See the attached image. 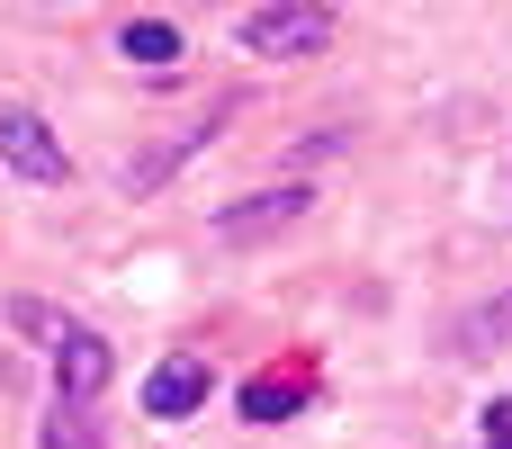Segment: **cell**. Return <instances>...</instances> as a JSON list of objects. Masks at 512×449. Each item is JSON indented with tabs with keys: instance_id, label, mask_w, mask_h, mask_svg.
Here are the masks:
<instances>
[{
	"instance_id": "obj_1",
	"label": "cell",
	"mask_w": 512,
	"mask_h": 449,
	"mask_svg": "<svg viewBox=\"0 0 512 449\" xmlns=\"http://www.w3.org/2000/svg\"><path fill=\"white\" fill-rule=\"evenodd\" d=\"M333 0H270V9H252L243 18V54H261V63H315V54H333Z\"/></svg>"
},
{
	"instance_id": "obj_2",
	"label": "cell",
	"mask_w": 512,
	"mask_h": 449,
	"mask_svg": "<svg viewBox=\"0 0 512 449\" xmlns=\"http://www.w3.org/2000/svg\"><path fill=\"white\" fill-rule=\"evenodd\" d=\"M0 162H9L18 180H36V189H63V171H72V162H63V135H54L36 108H18V99L0 108Z\"/></svg>"
},
{
	"instance_id": "obj_3",
	"label": "cell",
	"mask_w": 512,
	"mask_h": 449,
	"mask_svg": "<svg viewBox=\"0 0 512 449\" xmlns=\"http://www.w3.org/2000/svg\"><path fill=\"white\" fill-rule=\"evenodd\" d=\"M306 207H315V189H306V180H279V189H252V198L216 207V243H261V234H288V225H297Z\"/></svg>"
},
{
	"instance_id": "obj_4",
	"label": "cell",
	"mask_w": 512,
	"mask_h": 449,
	"mask_svg": "<svg viewBox=\"0 0 512 449\" xmlns=\"http://www.w3.org/2000/svg\"><path fill=\"white\" fill-rule=\"evenodd\" d=\"M108 378H117V351H108V333H90V324H63V333H54V396L90 405Z\"/></svg>"
},
{
	"instance_id": "obj_5",
	"label": "cell",
	"mask_w": 512,
	"mask_h": 449,
	"mask_svg": "<svg viewBox=\"0 0 512 449\" xmlns=\"http://www.w3.org/2000/svg\"><path fill=\"white\" fill-rule=\"evenodd\" d=\"M198 144H216V117H198V126H171V135H153L144 153H126V162H117V189H126V198H153V189H162V180H171V171H180Z\"/></svg>"
},
{
	"instance_id": "obj_6",
	"label": "cell",
	"mask_w": 512,
	"mask_h": 449,
	"mask_svg": "<svg viewBox=\"0 0 512 449\" xmlns=\"http://www.w3.org/2000/svg\"><path fill=\"white\" fill-rule=\"evenodd\" d=\"M198 405H207V360H198V351H171V360L144 378V414H153V423H189Z\"/></svg>"
},
{
	"instance_id": "obj_7",
	"label": "cell",
	"mask_w": 512,
	"mask_h": 449,
	"mask_svg": "<svg viewBox=\"0 0 512 449\" xmlns=\"http://www.w3.org/2000/svg\"><path fill=\"white\" fill-rule=\"evenodd\" d=\"M495 342H512V288L486 297V306H468V315L450 324V351H459V360H486Z\"/></svg>"
},
{
	"instance_id": "obj_8",
	"label": "cell",
	"mask_w": 512,
	"mask_h": 449,
	"mask_svg": "<svg viewBox=\"0 0 512 449\" xmlns=\"http://www.w3.org/2000/svg\"><path fill=\"white\" fill-rule=\"evenodd\" d=\"M117 54L144 63V72H162V63H180V27H171V18H126V27H117Z\"/></svg>"
},
{
	"instance_id": "obj_9",
	"label": "cell",
	"mask_w": 512,
	"mask_h": 449,
	"mask_svg": "<svg viewBox=\"0 0 512 449\" xmlns=\"http://www.w3.org/2000/svg\"><path fill=\"white\" fill-rule=\"evenodd\" d=\"M36 449H108V441H99V423H90V405H72V396H54V414L36 423Z\"/></svg>"
},
{
	"instance_id": "obj_10",
	"label": "cell",
	"mask_w": 512,
	"mask_h": 449,
	"mask_svg": "<svg viewBox=\"0 0 512 449\" xmlns=\"http://www.w3.org/2000/svg\"><path fill=\"white\" fill-rule=\"evenodd\" d=\"M297 396H306L297 378H252V387H243V423H288Z\"/></svg>"
},
{
	"instance_id": "obj_11",
	"label": "cell",
	"mask_w": 512,
	"mask_h": 449,
	"mask_svg": "<svg viewBox=\"0 0 512 449\" xmlns=\"http://www.w3.org/2000/svg\"><path fill=\"white\" fill-rule=\"evenodd\" d=\"M477 441H486V449H512V405H486V423H477Z\"/></svg>"
},
{
	"instance_id": "obj_12",
	"label": "cell",
	"mask_w": 512,
	"mask_h": 449,
	"mask_svg": "<svg viewBox=\"0 0 512 449\" xmlns=\"http://www.w3.org/2000/svg\"><path fill=\"white\" fill-rule=\"evenodd\" d=\"M342 144H351V126H324V135H306V144H297V162H324V153H342Z\"/></svg>"
}]
</instances>
